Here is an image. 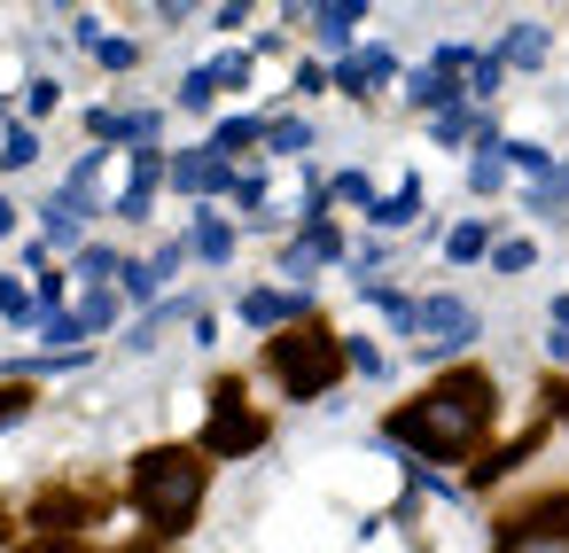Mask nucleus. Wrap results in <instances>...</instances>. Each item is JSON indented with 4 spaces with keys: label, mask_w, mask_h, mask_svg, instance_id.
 <instances>
[{
    "label": "nucleus",
    "mask_w": 569,
    "mask_h": 553,
    "mask_svg": "<svg viewBox=\"0 0 569 553\" xmlns=\"http://www.w3.org/2000/svg\"><path fill=\"white\" fill-rule=\"evenodd\" d=\"M242 320L250 328H289V320L305 328L312 320V296L305 289H242Z\"/></svg>",
    "instance_id": "8"
},
{
    "label": "nucleus",
    "mask_w": 569,
    "mask_h": 553,
    "mask_svg": "<svg viewBox=\"0 0 569 553\" xmlns=\"http://www.w3.org/2000/svg\"><path fill=\"white\" fill-rule=\"evenodd\" d=\"M133 506L149 514V530L180 537V530L196 522V506H203V460L180 452V444L141 452V460H133Z\"/></svg>",
    "instance_id": "2"
},
{
    "label": "nucleus",
    "mask_w": 569,
    "mask_h": 553,
    "mask_svg": "<svg viewBox=\"0 0 569 553\" xmlns=\"http://www.w3.org/2000/svg\"><path fill=\"white\" fill-rule=\"evenodd\" d=\"M468 133H476L468 110H445V118H437V141H468Z\"/></svg>",
    "instance_id": "33"
},
{
    "label": "nucleus",
    "mask_w": 569,
    "mask_h": 553,
    "mask_svg": "<svg viewBox=\"0 0 569 553\" xmlns=\"http://www.w3.org/2000/svg\"><path fill=\"white\" fill-rule=\"evenodd\" d=\"M196 258L227 265V258H234V227H227V219H203V227H196Z\"/></svg>",
    "instance_id": "23"
},
{
    "label": "nucleus",
    "mask_w": 569,
    "mask_h": 553,
    "mask_svg": "<svg viewBox=\"0 0 569 553\" xmlns=\"http://www.w3.org/2000/svg\"><path fill=\"white\" fill-rule=\"evenodd\" d=\"M546 359H569V328H561V335H546Z\"/></svg>",
    "instance_id": "43"
},
{
    "label": "nucleus",
    "mask_w": 569,
    "mask_h": 553,
    "mask_svg": "<svg viewBox=\"0 0 569 553\" xmlns=\"http://www.w3.org/2000/svg\"><path fill=\"white\" fill-rule=\"evenodd\" d=\"M390 71H398V63H390V48H367V56H351V63H343V71H336V87H343V94H359V102H367V94H375V87H390Z\"/></svg>",
    "instance_id": "11"
},
{
    "label": "nucleus",
    "mask_w": 569,
    "mask_h": 553,
    "mask_svg": "<svg viewBox=\"0 0 569 553\" xmlns=\"http://www.w3.org/2000/svg\"><path fill=\"white\" fill-rule=\"evenodd\" d=\"M24 413H32V390H0V429L24 421Z\"/></svg>",
    "instance_id": "38"
},
{
    "label": "nucleus",
    "mask_w": 569,
    "mask_h": 553,
    "mask_svg": "<svg viewBox=\"0 0 569 553\" xmlns=\"http://www.w3.org/2000/svg\"><path fill=\"white\" fill-rule=\"evenodd\" d=\"M118 289H126V296H133V304H149V312H157V304H164V296H157V289H164V281H157V265H149V258H126V273H118Z\"/></svg>",
    "instance_id": "19"
},
{
    "label": "nucleus",
    "mask_w": 569,
    "mask_h": 553,
    "mask_svg": "<svg viewBox=\"0 0 569 553\" xmlns=\"http://www.w3.org/2000/svg\"><path fill=\"white\" fill-rule=\"evenodd\" d=\"M468 335H476V304L468 296H429L421 304V328H413L421 351H460Z\"/></svg>",
    "instance_id": "5"
},
{
    "label": "nucleus",
    "mask_w": 569,
    "mask_h": 553,
    "mask_svg": "<svg viewBox=\"0 0 569 553\" xmlns=\"http://www.w3.org/2000/svg\"><path fill=\"white\" fill-rule=\"evenodd\" d=\"M94 56H102V63H110V71H133V40H102V48H94Z\"/></svg>",
    "instance_id": "39"
},
{
    "label": "nucleus",
    "mask_w": 569,
    "mask_h": 553,
    "mask_svg": "<svg viewBox=\"0 0 569 553\" xmlns=\"http://www.w3.org/2000/svg\"><path fill=\"white\" fill-rule=\"evenodd\" d=\"M211 79H219V87H250V48H234L227 63H211Z\"/></svg>",
    "instance_id": "31"
},
{
    "label": "nucleus",
    "mask_w": 569,
    "mask_h": 553,
    "mask_svg": "<svg viewBox=\"0 0 569 553\" xmlns=\"http://www.w3.org/2000/svg\"><path fill=\"white\" fill-rule=\"evenodd\" d=\"M40 227H48V234H40L48 250H71V258L87 250V219H79V211H71L63 195H48V211H40Z\"/></svg>",
    "instance_id": "13"
},
{
    "label": "nucleus",
    "mask_w": 569,
    "mask_h": 553,
    "mask_svg": "<svg viewBox=\"0 0 569 553\" xmlns=\"http://www.w3.org/2000/svg\"><path fill=\"white\" fill-rule=\"evenodd\" d=\"M483 250H491V234H483V227H476V219H468V227H452V234H445V258H460V265H468V258H483Z\"/></svg>",
    "instance_id": "27"
},
{
    "label": "nucleus",
    "mask_w": 569,
    "mask_h": 553,
    "mask_svg": "<svg viewBox=\"0 0 569 553\" xmlns=\"http://www.w3.org/2000/svg\"><path fill=\"white\" fill-rule=\"evenodd\" d=\"M483 421H491V382L483 374H445L421 405L390 413V444H406L421 460H460L483 436Z\"/></svg>",
    "instance_id": "1"
},
{
    "label": "nucleus",
    "mask_w": 569,
    "mask_h": 553,
    "mask_svg": "<svg viewBox=\"0 0 569 553\" xmlns=\"http://www.w3.org/2000/svg\"><path fill=\"white\" fill-rule=\"evenodd\" d=\"M87 133H94V141H126V149L141 157V149H157V110H94Z\"/></svg>",
    "instance_id": "9"
},
{
    "label": "nucleus",
    "mask_w": 569,
    "mask_h": 553,
    "mask_svg": "<svg viewBox=\"0 0 569 553\" xmlns=\"http://www.w3.org/2000/svg\"><path fill=\"white\" fill-rule=\"evenodd\" d=\"M40 335H48V359H56V351H71L87 328H79V312H40Z\"/></svg>",
    "instance_id": "25"
},
{
    "label": "nucleus",
    "mask_w": 569,
    "mask_h": 553,
    "mask_svg": "<svg viewBox=\"0 0 569 553\" xmlns=\"http://www.w3.org/2000/svg\"><path fill=\"white\" fill-rule=\"evenodd\" d=\"M242 398H250L242 382H219V390H211V429H203V452H250V444L266 436V421H258Z\"/></svg>",
    "instance_id": "4"
},
{
    "label": "nucleus",
    "mask_w": 569,
    "mask_h": 553,
    "mask_svg": "<svg viewBox=\"0 0 569 553\" xmlns=\"http://www.w3.org/2000/svg\"><path fill=\"white\" fill-rule=\"evenodd\" d=\"M32 157H40V133H32V125H9V141H0V164H9V172H24Z\"/></svg>",
    "instance_id": "26"
},
{
    "label": "nucleus",
    "mask_w": 569,
    "mask_h": 553,
    "mask_svg": "<svg viewBox=\"0 0 569 553\" xmlns=\"http://www.w3.org/2000/svg\"><path fill=\"white\" fill-rule=\"evenodd\" d=\"M9 227H17V203H9V195H0V234H9Z\"/></svg>",
    "instance_id": "44"
},
{
    "label": "nucleus",
    "mask_w": 569,
    "mask_h": 553,
    "mask_svg": "<svg viewBox=\"0 0 569 553\" xmlns=\"http://www.w3.org/2000/svg\"><path fill=\"white\" fill-rule=\"evenodd\" d=\"M343 359H351V366H359V374H382V366H390V359H382V351H375V343H343Z\"/></svg>",
    "instance_id": "36"
},
{
    "label": "nucleus",
    "mask_w": 569,
    "mask_h": 553,
    "mask_svg": "<svg viewBox=\"0 0 569 553\" xmlns=\"http://www.w3.org/2000/svg\"><path fill=\"white\" fill-rule=\"evenodd\" d=\"M0 312H9V320H40V304H32L17 281H0Z\"/></svg>",
    "instance_id": "32"
},
{
    "label": "nucleus",
    "mask_w": 569,
    "mask_h": 553,
    "mask_svg": "<svg viewBox=\"0 0 569 553\" xmlns=\"http://www.w3.org/2000/svg\"><path fill=\"white\" fill-rule=\"evenodd\" d=\"M172 188H180V195H219V188L234 195L242 180L227 172V157H211V149H180V157H172Z\"/></svg>",
    "instance_id": "7"
},
{
    "label": "nucleus",
    "mask_w": 569,
    "mask_h": 553,
    "mask_svg": "<svg viewBox=\"0 0 569 553\" xmlns=\"http://www.w3.org/2000/svg\"><path fill=\"white\" fill-rule=\"evenodd\" d=\"M336 250H343V242H336V227H305V242H289V250H281V273H297V281H305V273H312L320 258H336Z\"/></svg>",
    "instance_id": "14"
},
{
    "label": "nucleus",
    "mask_w": 569,
    "mask_h": 553,
    "mask_svg": "<svg viewBox=\"0 0 569 553\" xmlns=\"http://www.w3.org/2000/svg\"><path fill=\"white\" fill-rule=\"evenodd\" d=\"M17 553H94V545H79V537H63V530H56V537H32V545H17Z\"/></svg>",
    "instance_id": "37"
},
{
    "label": "nucleus",
    "mask_w": 569,
    "mask_h": 553,
    "mask_svg": "<svg viewBox=\"0 0 569 553\" xmlns=\"http://www.w3.org/2000/svg\"><path fill=\"white\" fill-rule=\"evenodd\" d=\"M71 265H79V281H102V289H110V281L126 273V258H118V250H102V242H87V250H79Z\"/></svg>",
    "instance_id": "21"
},
{
    "label": "nucleus",
    "mask_w": 569,
    "mask_h": 553,
    "mask_svg": "<svg viewBox=\"0 0 569 553\" xmlns=\"http://www.w3.org/2000/svg\"><path fill=\"white\" fill-rule=\"evenodd\" d=\"M499 79H507V63H499V56H476V71H468V94H499Z\"/></svg>",
    "instance_id": "30"
},
{
    "label": "nucleus",
    "mask_w": 569,
    "mask_h": 553,
    "mask_svg": "<svg viewBox=\"0 0 569 553\" xmlns=\"http://www.w3.org/2000/svg\"><path fill=\"white\" fill-rule=\"evenodd\" d=\"M266 149H273V157H305V149H312V125H305V118H266Z\"/></svg>",
    "instance_id": "18"
},
{
    "label": "nucleus",
    "mask_w": 569,
    "mask_h": 553,
    "mask_svg": "<svg viewBox=\"0 0 569 553\" xmlns=\"http://www.w3.org/2000/svg\"><path fill=\"white\" fill-rule=\"evenodd\" d=\"M24 110H32V118H48V110H56V79H32V94H24Z\"/></svg>",
    "instance_id": "40"
},
{
    "label": "nucleus",
    "mask_w": 569,
    "mask_h": 553,
    "mask_svg": "<svg viewBox=\"0 0 569 553\" xmlns=\"http://www.w3.org/2000/svg\"><path fill=\"white\" fill-rule=\"evenodd\" d=\"M328 195H343V203H367V211H375V195H367V172H343Z\"/></svg>",
    "instance_id": "34"
},
{
    "label": "nucleus",
    "mask_w": 569,
    "mask_h": 553,
    "mask_svg": "<svg viewBox=\"0 0 569 553\" xmlns=\"http://www.w3.org/2000/svg\"><path fill=\"white\" fill-rule=\"evenodd\" d=\"M172 320H196V304H188V296H164V304H157V312H149V320H141L133 335H126V351H149V343H157V335H164Z\"/></svg>",
    "instance_id": "17"
},
{
    "label": "nucleus",
    "mask_w": 569,
    "mask_h": 553,
    "mask_svg": "<svg viewBox=\"0 0 569 553\" xmlns=\"http://www.w3.org/2000/svg\"><path fill=\"white\" fill-rule=\"evenodd\" d=\"M491 265H499V273H522V265H530V242H499Z\"/></svg>",
    "instance_id": "35"
},
{
    "label": "nucleus",
    "mask_w": 569,
    "mask_h": 553,
    "mask_svg": "<svg viewBox=\"0 0 569 553\" xmlns=\"http://www.w3.org/2000/svg\"><path fill=\"white\" fill-rule=\"evenodd\" d=\"M499 180H507V141L483 133V157L468 164V188H476V195H499Z\"/></svg>",
    "instance_id": "16"
},
{
    "label": "nucleus",
    "mask_w": 569,
    "mask_h": 553,
    "mask_svg": "<svg viewBox=\"0 0 569 553\" xmlns=\"http://www.w3.org/2000/svg\"><path fill=\"white\" fill-rule=\"evenodd\" d=\"M157 172H164V157H157V149H141V157H133V180H126V195H118L110 211H118V219H149V195H157Z\"/></svg>",
    "instance_id": "12"
},
{
    "label": "nucleus",
    "mask_w": 569,
    "mask_h": 553,
    "mask_svg": "<svg viewBox=\"0 0 569 553\" xmlns=\"http://www.w3.org/2000/svg\"><path fill=\"white\" fill-rule=\"evenodd\" d=\"M507 164H522V172H530L538 188H546V180H561V172H553V157H546L538 141H507Z\"/></svg>",
    "instance_id": "24"
},
{
    "label": "nucleus",
    "mask_w": 569,
    "mask_h": 553,
    "mask_svg": "<svg viewBox=\"0 0 569 553\" xmlns=\"http://www.w3.org/2000/svg\"><path fill=\"white\" fill-rule=\"evenodd\" d=\"M211 94H219L211 71H188V79H180V110H211Z\"/></svg>",
    "instance_id": "29"
},
{
    "label": "nucleus",
    "mask_w": 569,
    "mask_h": 553,
    "mask_svg": "<svg viewBox=\"0 0 569 553\" xmlns=\"http://www.w3.org/2000/svg\"><path fill=\"white\" fill-rule=\"evenodd\" d=\"M538 56H546V24H515L499 48V63H538Z\"/></svg>",
    "instance_id": "22"
},
{
    "label": "nucleus",
    "mask_w": 569,
    "mask_h": 553,
    "mask_svg": "<svg viewBox=\"0 0 569 553\" xmlns=\"http://www.w3.org/2000/svg\"><path fill=\"white\" fill-rule=\"evenodd\" d=\"M320 87H336V79H328L320 63H297V94H320Z\"/></svg>",
    "instance_id": "41"
},
{
    "label": "nucleus",
    "mask_w": 569,
    "mask_h": 553,
    "mask_svg": "<svg viewBox=\"0 0 569 553\" xmlns=\"http://www.w3.org/2000/svg\"><path fill=\"white\" fill-rule=\"evenodd\" d=\"M413 211H421V188H413V180H406V188H390V195H382V203H375V211H367V219H375V227H406V219H413Z\"/></svg>",
    "instance_id": "20"
},
{
    "label": "nucleus",
    "mask_w": 569,
    "mask_h": 553,
    "mask_svg": "<svg viewBox=\"0 0 569 553\" xmlns=\"http://www.w3.org/2000/svg\"><path fill=\"white\" fill-rule=\"evenodd\" d=\"M297 24H312L320 48H351V24H367L359 0H312V9H297Z\"/></svg>",
    "instance_id": "10"
},
{
    "label": "nucleus",
    "mask_w": 569,
    "mask_h": 553,
    "mask_svg": "<svg viewBox=\"0 0 569 553\" xmlns=\"http://www.w3.org/2000/svg\"><path fill=\"white\" fill-rule=\"evenodd\" d=\"M258 141H266V118H219L211 157H242V149H258Z\"/></svg>",
    "instance_id": "15"
},
{
    "label": "nucleus",
    "mask_w": 569,
    "mask_h": 553,
    "mask_svg": "<svg viewBox=\"0 0 569 553\" xmlns=\"http://www.w3.org/2000/svg\"><path fill=\"white\" fill-rule=\"evenodd\" d=\"M499 553H569V499L530 506V514L507 530V545H499Z\"/></svg>",
    "instance_id": "6"
},
{
    "label": "nucleus",
    "mask_w": 569,
    "mask_h": 553,
    "mask_svg": "<svg viewBox=\"0 0 569 553\" xmlns=\"http://www.w3.org/2000/svg\"><path fill=\"white\" fill-rule=\"evenodd\" d=\"M180 258H188V242H164V250L149 258V265H157V281H164V273H180Z\"/></svg>",
    "instance_id": "42"
},
{
    "label": "nucleus",
    "mask_w": 569,
    "mask_h": 553,
    "mask_svg": "<svg viewBox=\"0 0 569 553\" xmlns=\"http://www.w3.org/2000/svg\"><path fill=\"white\" fill-rule=\"evenodd\" d=\"M343 366H351V359H343V343H336L328 328H297V335H273V374H281V382H289L297 398H328Z\"/></svg>",
    "instance_id": "3"
},
{
    "label": "nucleus",
    "mask_w": 569,
    "mask_h": 553,
    "mask_svg": "<svg viewBox=\"0 0 569 553\" xmlns=\"http://www.w3.org/2000/svg\"><path fill=\"white\" fill-rule=\"evenodd\" d=\"M110 320H118V289H94V296L79 304V328H87V335H102Z\"/></svg>",
    "instance_id": "28"
}]
</instances>
